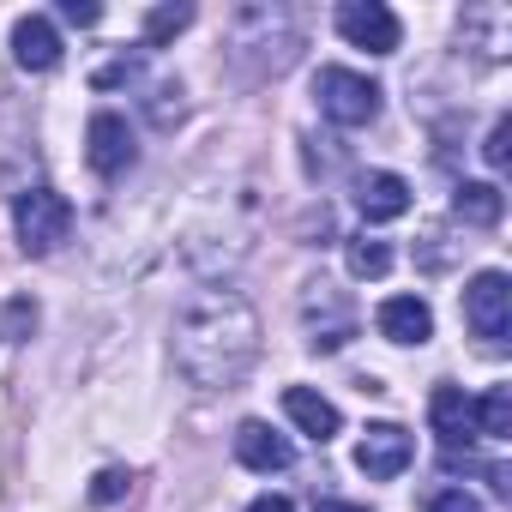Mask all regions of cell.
<instances>
[{"label": "cell", "mask_w": 512, "mask_h": 512, "mask_svg": "<svg viewBox=\"0 0 512 512\" xmlns=\"http://www.w3.org/2000/svg\"><path fill=\"white\" fill-rule=\"evenodd\" d=\"M260 356V314L235 290H199L175 314V368L193 386H235Z\"/></svg>", "instance_id": "cell-1"}, {"label": "cell", "mask_w": 512, "mask_h": 512, "mask_svg": "<svg viewBox=\"0 0 512 512\" xmlns=\"http://www.w3.org/2000/svg\"><path fill=\"white\" fill-rule=\"evenodd\" d=\"M13 229H19V247L43 260V253H55L73 235V205L55 187H31L13 199Z\"/></svg>", "instance_id": "cell-2"}, {"label": "cell", "mask_w": 512, "mask_h": 512, "mask_svg": "<svg viewBox=\"0 0 512 512\" xmlns=\"http://www.w3.org/2000/svg\"><path fill=\"white\" fill-rule=\"evenodd\" d=\"M314 97H320V115L338 121V127H368L380 115V85L350 73V67H320Z\"/></svg>", "instance_id": "cell-3"}, {"label": "cell", "mask_w": 512, "mask_h": 512, "mask_svg": "<svg viewBox=\"0 0 512 512\" xmlns=\"http://www.w3.org/2000/svg\"><path fill=\"white\" fill-rule=\"evenodd\" d=\"M464 326H470L482 344H500V338L512 332V278H506V272L470 278V290H464Z\"/></svg>", "instance_id": "cell-4"}, {"label": "cell", "mask_w": 512, "mask_h": 512, "mask_svg": "<svg viewBox=\"0 0 512 512\" xmlns=\"http://www.w3.org/2000/svg\"><path fill=\"white\" fill-rule=\"evenodd\" d=\"M338 37L368 55H398V13L380 0H344L338 7Z\"/></svg>", "instance_id": "cell-5"}, {"label": "cell", "mask_w": 512, "mask_h": 512, "mask_svg": "<svg viewBox=\"0 0 512 512\" xmlns=\"http://www.w3.org/2000/svg\"><path fill=\"white\" fill-rule=\"evenodd\" d=\"M410 458H416V440H410L398 422H374V428L356 440V470H362L368 482H392V476H404Z\"/></svg>", "instance_id": "cell-6"}, {"label": "cell", "mask_w": 512, "mask_h": 512, "mask_svg": "<svg viewBox=\"0 0 512 512\" xmlns=\"http://www.w3.org/2000/svg\"><path fill=\"white\" fill-rule=\"evenodd\" d=\"M85 157H91V169H97V175H109V181H115V175H127V169H133V157H139V151H133V127H127L121 115H109V109H103V115H91V127H85Z\"/></svg>", "instance_id": "cell-7"}, {"label": "cell", "mask_w": 512, "mask_h": 512, "mask_svg": "<svg viewBox=\"0 0 512 512\" xmlns=\"http://www.w3.org/2000/svg\"><path fill=\"white\" fill-rule=\"evenodd\" d=\"M374 326H380V338H392V344H428L434 338V308L422 302V296H386L380 302V314H374Z\"/></svg>", "instance_id": "cell-8"}, {"label": "cell", "mask_w": 512, "mask_h": 512, "mask_svg": "<svg viewBox=\"0 0 512 512\" xmlns=\"http://www.w3.org/2000/svg\"><path fill=\"white\" fill-rule=\"evenodd\" d=\"M356 211H362L368 223H392V217H404V211H410V181L392 175V169L362 175V181H356Z\"/></svg>", "instance_id": "cell-9"}, {"label": "cell", "mask_w": 512, "mask_h": 512, "mask_svg": "<svg viewBox=\"0 0 512 512\" xmlns=\"http://www.w3.org/2000/svg\"><path fill=\"white\" fill-rule=\"evenodd\" d=\"M235 458L247 464V470H260V476H272V470H290V440L284 434H272V422H241L235 428Z\"/></svg>", "instance_id": "cell-10"}, {"label": "cell", "mask_w": 512, "mask_h": 512, "mask_svg": "<svg viewBox=\"0 0 512 512\" xmlns=\"http://www.w3.org/2000/svg\"><path fill=\"white\" fill-rule=\"evenodd\" d=\"M13 55H19L25 73H55V67H61V37H55V25H49L43 13H25V19L13 25Z\"/></svg>", "instance_id": "cell-11"}, {"label": "cell", "mask_w": 512, "mask_h": 512, "mask_svg": "<svg viewBox=\"0 0 512 512\" xmlns=\"http://www.w3.org/2000/svg\"><path fill=\"white\" fill-rule=\"evenodd\" d=\"M284 416H290L308 440H320V446H326V440L338 434V422H344V416H338V404H332V398H320V392H308V386H290V392H284Z\"/></svg>", "instance_id": "cell-12"}, {"label": "cell", "mask_w": 512, "mask_h": 512, "mask_svg": "<svg viewBox=\"0 0 512 512\" xmlns=\"http://www.w3.org/2000/svg\"><path fill=\"white\" fill-rule=\"evenodd\" d=\"M428 422H434V434L446 440V452H458V440H470V434H476L464 386H434V398H428Z\"/></svg>", "instance_id": "cell-13"}, {"label": "cell", "mask_w": 512, "mask_h": 512, "mask_svg": "<svg viewBox=\"0 0 512 512\" xmlns=\"http://www.w3.org/2000/svg\"><path fill=\"white\" fill-rule=\"evenodd\" d=\"M452 211H458L464 223H476V229H494V223L506 217V193H500L494 181H458Z\"/></svg>", "instance_id": "cell-14"}, {"label": "cell", "mask_w": 512, "mask_h": 512, "mask_svg": "<svg viewBox=\"0 0 512 512\" xmlns=\"http://www.w3.org/2000/svg\"><path fill=\"white\" fill-rule=\"evenodd\" d=\"M470 422L482 440H506L512 434V386H488L482 398H470Z\"/></svg>", "instance_id": "cell-15"}, {"label": "cell", "mask_w": 512, "mask_h": 512, "mask_svg": "<svg viewBox=\"0 0 512 512\" xmlns=\"http://www.w3.org/2000/svg\"><path fill=\"white\" fill-rule=\"evenodd\" d=\"M344 266H350V278L374 284V278H386V272H392V247H386V241H374V235H350V241H344Z\"/></svg>", "instance_id": "cell-16"}, {"label": "cell", "mask_w": 512, "mask_h": 512, "mask_svg": "<svg viewBox=\"0 0 512 512\" xmlns=\"http://www.w3.org/2000/svg\"><path fill=\"white\" fill-rule=\"evenodd\" d=\"M187 25H193V7H187V0H175V7H151V13H145V43L157 49V43L181 37Z\"/></svg>", "instance_id": "cell-17"}, {"label": "cell", "mask_w": 512, "mask_h": 512, "mask_svg": "<svg viewBox=\"0 0 512 512\" xmlns=\"http://www.w3.org/2000/svg\"><path fill=\"white\" fill-rule=\"evenodd\" d=\"M127 494H133V476H127V470H97L91 488H85L91 506H115V500H127Z\"/></svg>", "instance_id": "cell-18"}, {"label": "cell", "mask_w": 512, "mask_h": 512, "mask_svg": "<svg viewBox=\"0 0 512 512\" xmlns=\"http://www.w3.org/2000/svg\"><path fill=\"white\" fill-rule=\"evenodd\" d=\"M482 157H488L494 169H506V157H512V121H506V115L488 127V145H482Z\"/></svg>", "instance_id": "cell-19"}, {"label": "cell", "mask_w": 512, "mask_h": 512, "mask_svg": "<svg viewBox=\"0 0 512 512\" xmlns=\"http://www.w3.org/2000/svg\"><path fill=\"white\" fill-rule=\"evenodd\" d=\"M428 512H488L476 494H464V488H440L434 500H428Z\"/></svg>", "instance_id": "cell-20"}, {"label": "cell", "mask_w": 512, "mask_h": 512, "mask_svg": "<svg viewBox=\"0 0 512 512\" xmlns=\"http://www.w3.org/2000/svg\"><path fill=\"white\" fill-rule=\"evenodd\" d=\"M61 19L79 25V31H91V25L103 19V7H97V0H61Z\"/></svg>", "instance_id": "cell-21"}, {"label": "cell", "mask_w": 512, "mask_h": 512, "mask_svg": "<svg viewBox=\"0 0 512 512\" xmlns=\"http://www.w3.org/2000/svg\"><path fill=\"white\" fill-rule=\"evenodd\" d=\"M31 326H37V308L31 302H13L7 308V338H31Z\"/></svg>", "instance_id": "cell-22"}, {"label": "cell", "mask_w": 512, "mask_h": 512, "mask_svg": "<svg viewBox=\"0 0 512 512\" xmlns=\"http://www.w3.org/2000/svg\"><path fill=\"white\" fill-rule=\"evenodd\" d=\"M247 512H296L290 494H260V500H247Z\"/></svg>", "instance_id": "cell-23"}, {"label": "cell", "mask_w": 512, "mask_h": 512, "mask_svg": "<svg viewBox=\"0 0 512 512\" xmlns=\"http://www.w3.org/2000/svg\"><path fill=\"white\" fill-rule=\"evenodd\" d=\"M314 512H368V506H356V500H314Z\"/></svg>", "instance_id": "cell-24"}]
</instances>
